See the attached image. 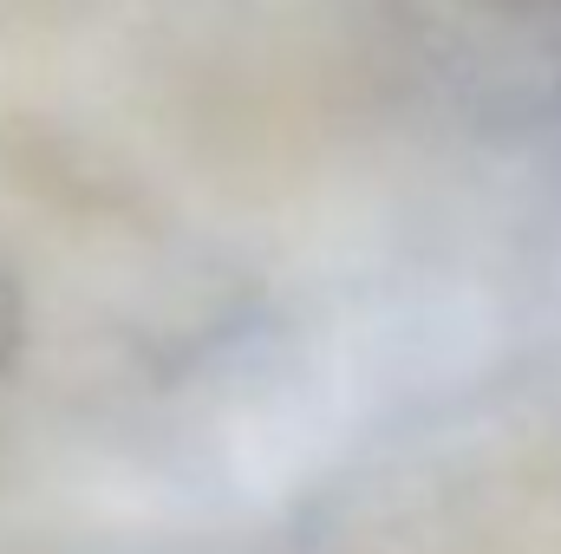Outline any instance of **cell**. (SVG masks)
I'll use <instances>...</instances> for the list:
<instances>
[{"label":"cell","mask_w":561,"mask_h":554,"mask_svg":"<svg viewBox=\"0 0 561 554\" xmlns=\"http://www.w3.org/2000/svg\"><path fill=\"white\" fill-rule=\"evenodd\" d=\"M20 346H26V300H20V287L0 275V372L20 359Z\"/></svg>","instance_id":"6da1fadb"},{"label":"cell","mask_w":561,"mask_h":554,"mask_svg":"<svg viewBox=\"0 0 561 554\" xmlns=\"http://www.w3.org/2000/svg\"><path fill=\"white\" fill-rule=\"evenodd\" d=\"M496 7H561V0H496Z\"/></svg>","instance_id":"7a4b0ae2"}]
</instances>
